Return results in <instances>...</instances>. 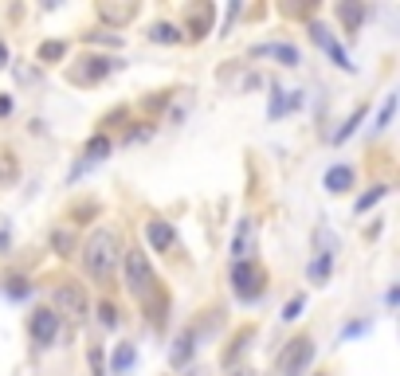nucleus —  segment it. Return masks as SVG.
<instances>
[{"mask_svg": "<svg viewBox=\"0 0 400 376\" xmlns=\"http://www.w3.org/2000/svg\"><path fill=\"white\" fill-rule=\"evenodd\" d=\"M365 329H373V321H350L341 337H357V333H365Z\"/></svg>", "mask_w": 400, "mask_h": 376, "instance_id": "2f4dec72", "label": "nucleus"}, {"mask_svg": "<svg viewBox=\"0 0 400 376\" xmlns=\"http://www.w3.org/2000/svg\"><path fill=\"white\" fill-rule=\"evenodd\" d=\"M99 12H102V20H110V24H126V20H134V4H118V8H114V4H99Z\"/></svg>", "mask_w": 400, "mask_h": 376, "instance_id": "6ab92c4d", "label": "nucleus"}, {"mask_svg": "<svg viewBox=\"0 0 400 376\" xmlns=\"http://www.w3.org/2000/svg\"><path fill=\"white\" fill-rule=\"evenodd\" d=\"M8 67V48H4V43H0V71Z\"/></svg>", "mask_w": 400, "mask_h": 376, "instance_id": "72a5a7b5", "label": "nucleus"}, {"mask_svg": "<svg viewBox=\"0 0 400 376\" xmlns=\"http://www.w3.org/2000/svg\"><path fill=\"white\" fill-rule=\"evenodd\" d=\"M106 153H110V138H106V133H94V138L87 141V153H83V157H87V165H94V161H102Z\"/></svg>", "mask_w": 400, "mask_h": 376, "instance_id": "a211bd4d", "label": "nucleus"}, {"mask_svg": "<svg viewBox=\"0 0 400 376\" xmlns=\"http://www.w3.org/2000/svg\"><path fill=\"white\" fill-rule=\"evenodd\" d=\"M251 251H255V224L243 216L240 228H236V239H231V255H236V263H243V259H251Z\"/></svg>", "mask_w": 400, "mask_h": 376, "instance_id": "1a4fd4ad", "label": "nucleus"}, {"mask_svg": "<svg viewBox=\"0 0 400 376\" xmlns=\"http://www.w3.org/2000/svg\"><path fill=\"white\" fill-rule=\"evenodd\" d=\"M302 306H306V298H302V294H294V298H290V302H287V310H283V317H287V321H294V317H302Z\"/></svg>", "mask_w": 400, "mask_h": 376, "instance_id": "c85d7f7f", "label": "nucleus"}, {"mask_svg": "<svg viewBox=\"0 0 400 376\" xmlns=\"http://www.w3.org/2000/svg\"><path fill=\"white\" fill-rule=\"evenodd\" d=\"M236 376H251V373H236Z\"/></svg>", "mask_w": 400, "mask_h": 376, "instance_id": "e433bc0d", "label": "nucleus"}, {"mask_svg": "<svg viewBox=\"0 0 400 376\" xmlns=\"http://www.w3.org/2000/svg\"><path fill=\"white\" fill-rule=\"evenodd\" d=\"M83 267L99 282L114 275V267H118V236L110 228H99L94 236H87V243H83Z\"/></svg>", "mask_w": 400, "mask_h": 376, "instance_id": "f257e3e1", "label": "nucleus"}, {"mask_svg": "<svg viewBox=\"0 0 400 376\" xmlns=\"http://www.w3.org/2000/svg\"><path fill=\"white\" fill-rule=\"evenodd\" d=\"M251 55H267V59H279L283 67H299V51L290 43H259V48H251Z\"/></svg>", "mask_w": 400, "mask_h": 376, "instance_id": "f8f14e48", "label": "nucleus"}, {"mask_svg": "<svg viewBox=\"0 0 400 376\" xmlns=\"http://www.w3.org/2000/svg\"><path fill=\"white\" fill-rule=\"evenodd\" d=\"M248 341H251V329L236 333V341H231V349H228V356H224V361H236V356H240V349H248Z\"/></svg>", "mask_w": 400, "mask_h": 376, "instance_id": "cd10ccee", "label": "nucleus"}, {"mask_svg": "<svg viewBox=\"0 0 400 376\" xmlns=\"http://www.w3.org/2000/svg\"><path fill=\"white\" fill-rule=\"evenodd\" d=\"M145 239H150L153 251H169L173 243H177V231H173V224H165V219H150V224H145Z\"/></svg>", "mask_w": 400, "mask_h": 376, "instance_id": "9d476101", "label": "nucleus"}, {"mask_svg": "<svg viewBox=\"0 0 400 376\" xmlns=\"http://www.w3.org/2000/svg\"><path fill=\"white\" fill-rule=\"evenodd\" d=\"M63 51H67V48H63L59 40H48V43H40V59L43 63H55V59H63Z\"/></svg>", "mask_w": 400, "mask_h": 376, "instance_id": "393cba45", "label": "nucleus"}, {"mask_svg": "<svg viewBox=\"0 0 400 376\" xmlns=\"http://www.w3.org/2000/svg\"><path fill=\"white\" fill-rule=\"evenodd\" d=\"M8 282H12V287H8L12 298H28V294H31V287L24 282V278H8Z\"/></svg>", "mask_w": 400, "mask_h": 376, "instance_id": "c756f323", "label": "nucleus"}, {"mask_svg": "<svg viewBox=\"0 0 400 376\" xmlns=\"http://www.w3.org/2000/svg\"><path fill=\"white\" fill-rule=\"evenodd\" d=\"M314 247H318V255H338V236H334L330 228H326V224H318V228H314Z\"/></svg>", "mask_w": 400, "mask_h": 376, "instance_id": "f3484780", "label": "nucleus"}, {"mask_svg": "<svg viewBox=\"0 0 400 376\" xmlns=\"http://www.w3.org/2000/svg\"><path fill=\"white\" fill-rule=\"evenodd\" d=\"M8 251V231H0V255Z\"/></svg>", "mask_w": 400, "mask_h": 376, "instance_id": "f704fd0d", "label": "nucleus"}, {"mask_svg": "<svg viewBox=\"0 0 400 376\" xmlns=\"http://www.w3.org/2000/svg\"><path fill=\"white\" fill-rule=\"evenodd\" d=\"M8 110H12V102H8V99H0V114H8Z\"/></svg>", "mask_w": 400, "mask_h": 376, "instance_id": "c9c22d12", "label": "nucleus"}, {"mask_svg": "<svg viewBox=\"0 0 400 376\" xmlns=\"http://www.w3.org/2000/svg\"><path fill=\"white\" fill-rule=\"evenodd\" d=\"M87 67L83 71H75V82H99V79H106L110 71H122V59H106V55H87Z\"/></svg>", "mask_w": 400, "mask_h": 376, "instance_id": "6e6552de", "label": "nucleus"}, {"mask_svg": "<svg viewBox=\"0 0 400 376\" xmlns=\"http://www.w3.org/2000/svg\"><path fill=\"white\" fill-rule=\"evenodd\" d=\"M310 36H314V43H318L326 55L334 59V67H341V71H353V63H350V55H345V48H341L338 40L330 36V28L326 24H318V20H310Z\"/></svg>", "mask_w": 400, "mask_h": 376, "instance_id": "0eeeda50", "label": "nucleus"}, {"mask_svg": "<svg viewBox=\"0 0 400 376\" xmlns=\"http://www.w3.org/2000/svg\"><path fill=\"white\" fill-rule=\"evenodd\" d=\"M51 243L59 247V255H67V251H71V236H67V231H55V236H51Z\"/></svg>", "mask_w": 400, "mask_h": 376, "instance_id": "7c9ffc66", "label": "nucleus"}, {"mask_svg": "<svg viewBox=\"0 0 400 376\" xmlns=\"http://www.w3.org/2000/svg\"><path fill=\"white\" fill-rule=\"evenodd\" d=\"M350 188H353V168L350 165L326 168V192H350Z\"/></svg>", "mask_w": 400, "mask_h": 376, "instance_id": "4468645a", "label": "nucleus"}, {"mask_svg": "<svg viewBox=\"0 0 400 376\" xmlns=\"http://www.w3.org/2000/svg\"><path fill=\"white\" fill-rule=\"evenodd\" d=\"M192 353H197V333H192V329H185V333L177 337V345H173L169 361L180 368V365H189V361H192Z\"/></svg>", "mask_w": 400, "mask_h": 376, "instance_id": "ddd939ff", "label": "nucleus"}, {"mask_svg": "<svg viewBox=\"0 0 400 376\" xmlns=\"http://www.w3.org/2000/svg\"><path fill=\"white\" fill-rule=\"evenodd\" d=\"M299 106H302V90H275L267 102V118H283V114H290Z\"/></svg>", "mask_w": 400, "mask_h": 376, "instance_id": "9b49d317", "label": "nucleus"}, {"mask_svg": "<svg viewBox=\"0 0 400 376\" xmlns=\"http://www.w3.org/2000/svg\"><path fill=\"white\" fill-rule=\"evenodd\" d=\"M212 16H216V12H212V4H197V8L189 12V31L192 36H204V31H212Z\"/></svg>", "mask_w": 400, "mask_h": 376, "instance_id": "2eb2a0df", "label": "nucleus"}, {"mask_svg": "<svg viewBox=\"0 0 400 376\" xmlns=\"http://www.w3.org/2000/svg\"><path fill=\"white\" fill-rule=\"evenodd\" d=\"M55 310L75 317V321L87 317V294H83L79 282H59V287H55Z\"/></svg>", "mask_w": 400, "mask_h": 376, "instance_id": "39448f33", "label": "nucleus"}, {"mask_svg": "<svg viewBox=\"0 0 400 376\" xmlns=\"http://www.w3.org/2000/svg\"><path fill=\"white\" fill-rule=\"evenodd\" d=\"M263 282H267V275H263V267H255L251 259H243V263L231 267V290H236V298H243V302H255V298L263 294Z\"/></svg>", "mask_w": 400, "mask_h": 376, "instance_id": "f03ea898", "label": "nucleus"}, {"mask_svg": "<svg viewBox=\"0 0 400 376\" xmlns=\"http://www.w3.org/2000/svg\"><path fill=\"white\" fill-rule=\"evenodd\" d=\"M365 12H369L365 4H338V16L345 20V28H350V31H357V28H361V20H365Z\"/></svg>", "mask_w": 400, "mask_h": 376, "instance_id": "aec40b11", "label": "nucleus"}, {"mask_svg": "<svg viewBox=\"0 0 400 376\" xmlns=\"http://www.w3.org/2000/svg\"><path fill=\"white\" fill-rule=\"evenodd\" d=\"M134 361H138V353H134V345H118L110 353V373L118 376V373H130L134 368Z\"/></svg>", "mask_w": 400, "mask_h": 376, "instance_id": "dca6fc26", "label": "nucleus"}, {"mask_svg": "<svg viewBox=\"0 0 400 376\" xmlns=\"http://www.w3.org/2000/svg\"><path fill=\"white\" fill-rule=\"evenodd\" d=\"M90 368H94V376H102V353L99 349H90Z\"/></svg>", "mask_w": 400, "mask_h": 376, "instance_id": "473e14b6", "label": "nucleus"}, {"mask_svg": "<svg viewBox=\"0 0 400 376\" xmlns=\"http://www.w3.org/2000/svg\"><path fill=\"white\" fill-rule=\"evenodd\" d=\"M389 196V185H377V188H369L365 196H357V204H353V212H369L373 204H380V200Z\"/></svg>", "mask_w": 400, "mask_h": 376, "instance_id": "4be33fe9", "label": "nucleus"}, {"mask_svg": "<svg viewBox=\"0 0 400 376\" xmlns=\"http://www.w3.org/2000/svg\"><path fill=\"white\" fill-rule=\"evenodd\" d=\"M310 361H314V341L310 337H294V341L279 353V373L283 376H302Z\"/></svg>", "mask_w": 400, "mask_h": 376, "instance_id": "7ed1b4c3", "label": "nucleus"}, {"mask_svg": "<svg viewBox=\"0 0 400 376\" xmlns=\"http://www.w3.org/2000/svg\"><path fill=\"white\" fill-rule=\"evenodd\" d=\"M392 110H397V94H389V99H385V106H380V114H377V129H385L392 122Z\"/></svg>", "mask_w": 400, "mask_h": 376, "instance_id": "a878e982", "label": "nucleus"}, {"mask_svg": "<svg viewBox=\"0 0 400 376\" xmlns=\"http://www.w3.org/2000/svg\"><path fill=\"white\" fill-rule=\"evenodd\" d=\"M99 321L106 329H114V326H118V310H114L110 302H102V306H99Z\"/></svg>", "mask_w": 400, "mask_h": 376, "instance_id": "bb28decb", "label": "nucleus"}, {"mask_svg": "<svg viewBox=\"0 0 400 376\" xmlns=\"http://www.w3.org/2000/svg\"><path fill=\"white\" fill-rule=\"evenodd\" d=\"M150 40L153 43H180V28L161 20V24H153V28H150Z\"/></svg>", "mask_w": 400, "mask_h": 376, "instance_id": "412c9836", "label": "nucleus"}, {"mask_svg": "<svg viewBox=\"0 0 400 376\" xmlns=\"http://www.w3.org/2000/svg\"><path fill=\"white\" fill-rule=\"evenodd\" d=\"M28 333L36 345H55V337H59V314L55 310H36L28 321Z\"/></svg>", "mask_w": 400, "mask_h": 376, "instance_id": "423d86ee", "label": "nucleus"}, {"mask_svg": "<svg viewBox=\"0 0 400 376\" xmlns=\"http://www.w3.org/2000/svg\"><path fill=\"white\" fill-rule=\"evenodd\" d=\"M365 114H369V110H365V106H357V110H353L350 118H345V126H341L338 133H334V141H338V145H341V141H345V138H350V133H353V129H357L361 122H365Z\"/></svg>", "mask_w": 400, "mask_h": 376, "instance_id": "5701e85b", "label": "nucleus"}, {"mask_svg": "<svg viewBox=\"0 0 400 376\" xmlns=\"http://www.w3.org/2000/svg\"><path fill=\"white\" fill-rule=\"evenodd\" d=\"M126 287L134 294H145L153 287V267H150L145 251H126Z\"/></svg>", "mask_w": 400, "mask_h": 376, "instance_id": "20e7f679", "label": "nucleus"}, {"mask_svg": "<svg viewBox=\"0 0 400 376\" xmlns=\"http://www.w3.org/2000/svg\"><path fill=\"white\" fill-rule=\"evenodd\" d=\"M330 267H334L330 255H314V263H310L306 275H310V282H326V278H330Z\"/></svg>", "mask_w": 400, "mask_h": 376, "instance_id": "b1692460", "label": "nucleus"}]
</instances>
